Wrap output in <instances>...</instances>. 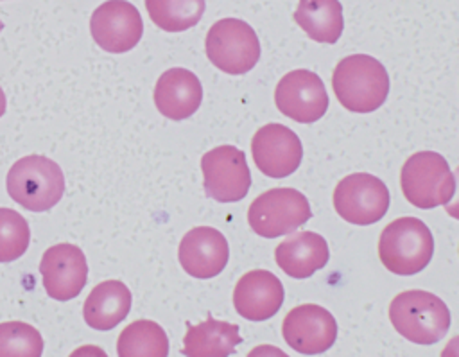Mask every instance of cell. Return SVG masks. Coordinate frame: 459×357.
Instances as JSON below:
<instances>
[{
	"instance_id": "d4e9b609",
	"label": "cell",
	"mask_w": 459,
	"mask_h": 357,
	"mask_svg": "<svg viewBox=\"0 0 459 357\" xmlns=\"http://www.w3.org/2000/svg\"><path fill=\"white\" fill-rule=\"evenodd\" d=\"M30 240V230L23 215L13 208H0V262L20 258Z\"/></svg>"
},
{
	"instance_id": "603a6c76",
	"label": "cell",
	"mask_w": 459,
	"mask_h": 357,
	"mask_svg": "<svg viewBox=\"0 0 459 357\" xmlns=\"http://www.w3.org/2000/svg\"><path fill=\"white\" fill-rule=\"evenodd\" d=\"M204 7V0H145L149 18L165 32H181L194 27Z\"/></svg>"
},
{
	"instance_id": "44dd1931",
	"label": "cell",
	"mask_w": 459,
	"mask_h": 357,
	"mask_svg": "<svg viewBox=\"0 0 459 357\" xmlns=\"http://www.w3.org/2000/svg\"><path fill=\"white\" fill-rule=\"evenodd\" d=\"M294 20L317 43H335L344 29L339 0H299Z\"/></svg>"
},
{
	"instance_id": "5bb4252c",
	"label": "cell",
	"mask_w": 459,
	"mask_h": 357,
	"mask_svg": "<svg viewBox=\"0 0 459 357\" xmlns=\"http://www.w3.org/2000/svg\"><path fill=\"white\" fill-rule=\"evenodd\" d=\"M45 292L57 301H68L82 291L88 280V264L82 249L75 244L50 246L39 262Z\"/></svg>"
},
{
	"instance_id": "484cf974",
	"label": "cell",
	"mask_w": 459,
	"mask_h": 357,
	"mask_svg": "<svg viewBox=\"0 0 459 357\" xmlns=\"http://www.w3.org/2000/svg\"><path fill=\"white\" fill-rule=\"evenodd\" d=\"M5 108H7V100H5V93H4V90L0 86V117L5 113Z\"/></svg>"
},
{
	"instance_id": "7402d4cb",
	"label": "cell",
	"mask_w": 459,
	"mask_h": 357,
	"mask_svg": "<svg viewBox=\"0 0 459 357\" xmlns=\"http://www.w3.org/2000/svg\"><path fill=\"white\" fill-rule=\"evenodd\" d=\"M117 353L120 357H167L169 337L156 321L136 319L120 332Z\"/></svg>"
},
{
	"instance_id": "52a82bcc",
	"label": "cell",
	"mask_w": 459,
	"mask_h": 357,
	"mask_svg": "<svg viewBox=\"0 0 459 357\" xmlns=\"http://www.w3.org/2000/svg\"><path fill=\"white\" fill-rule=\"evenodd\" d=\"M312 215L308 199L296 188L278 187L253 199L247 222L255 233L274 239L298 230Z\"/></svg>"
},
{
	"instance_id": "30bf717a",
	"label": "cell",
	"mask_w": 459,
	"mask_h": 357,
	"mask_svg": "<svg viewBox=\"0 0 459 357\" xmlns=\"http://www.w3.org/2000/svg\"><path fill=\"white\" fill-rule=\"evenodd\" d=\"M274 104L285 117L312 124L328 109V93L321 77L310 70L287 72L274 88Z\"/></svg>"
},
{
	"instance_id": "8fae6325",
	"label": "cell",
	"mask_w": 459,
	"mask_h": 357,
	"mask_svg": "<svg viewBox=\"0 0 459 357\" xmlns=\"http://www.w3.org/2000/svg\"><path fill=\"white\" fill-rule=\"evenodd\" d=\"M90 32L102 50L122 54L136 47L143 34V22L133 4L108 0L93 11Z\"/></svg>"
},
{
	"instance_id": "2e32d148",
	"label": "cell",
	"mask_w": 459,
	"mask_h": 357,
	"mask_svg": "<svg viewBox=\"0 0 459 357\" xmlns=\"http://www.w3.org/2000/svg\"><path fill=\"white\" fill-rule=\"evenodd\" d=\"M283 296V285L276 274L267 269H253L238 278L233 289V305L242 318L265 321L280 310Z\"/></svg>"
},
{
	"instance_id": "7c38bea8",
	"label": "cell",
	"mask_w": 459,
	"mask_h": 357,
	"mask_svg": "<svg viewBox=\"0 0 459 357\" xmlns=\"http://www.w3.org/2000/svg\"><path fill=\"white\" fill-rule=\"evenodd\" d=\"M285 343L307 355L326 352L337 337L335 318L321 305L303 303L287 312L281 323Z\"/></svg>"
},
{
	"instance_id": "ac0fdd59",
	"label": "cell",
	"mask_w": 459,
	"mask_h": 357,
	"mask_svg": "<svg viewBox=\"0 0 459 357\" xmlns=\"http://www.w3.org/2000/svg\"><path fill=\"white\" fill-rule=\"evenodd\" d=\"M330 258V249L319 233L296 231L281 240L274 249L278 267L292 278H308L317 269L325 267Z\"/></svg>"
},
{
	"instance_id": "4316f807",
	"label": "cell",
	"mask_w": 459,
	"mask_h": 357,
	"mask_svg": "<svg viewBox=\"0 0 459 357\" xmlns=\"http://www.w3.org/2000/svg\"><path fill=\"white\" fill-rule=\"evenodd\" d=\"M2 29H4V22L0 20V32H2Z\"/></svg>"
},
{
	"instance_id": "ffe728a7",
	"label": "cell",
	"mask_w": 459,
	"mask_h": 357,
	"mask_svg": "<svg viewBox=\"0 0 459 357\" xmlns=\"http://www.w3.org/2000/svg\"><path fill=\"white\" fill-rule=\"evenodd\" d=\"M240 343L238 325L206 318L203 323L186 325L181 352L188 357H226Z\"/></svg>"
},
{
	"instance_id": "9c48e42d",
	"label": "cell",
	"mask_w": 459,
	"mask_h": 357,
	"mask_svg": "<svg viewBox=\"0 0 459 357\" xmlns=\"http://www.w3.org/2000/svg\"><path fill=\"white\" fill-rule=\"evenodd\" d=\"M204 192L219 203H237L251 187V172L244 151L235 145H219L201 158Z\"/></svg>"
},
{
	"instance_id": "e0dca14e",
	"label": "cell",
	"mask_w": 459,
	"mask_h": 357,
	"mask_svg": "<svg viewBox=\"0 0 459 357\" xmlns=\"http://www.w3.org/2000/svg\"><path fill=\"white\" fill-rule=\"evenodd\" d=\"M203 100V86L197 75L186 68H169L154 86L158 111L172 120L192 117Z\"/></svg>"
},
{
	"instance_id": "ba28073f",
	"label": "cell",
	"mask_w": 459,
	"mask_h": 357,
	"mask_svg": "<svg viewBox=\"0 0 459 357\" xmlns=\"http://www.w3.org/2000/svg\"><path fill=\"white\" fill-rule=\"evenodd\" d=\"M333 208L346 222L368 226L387 213L389 190L380 178L368 172H353L337 183Z\"/></svg>"
},
{
	"instance_id": "277c9868",
	"label": "cell",
	"mask_w": 459,
	"mask_h": 357,
	"mask_svg": "<svg viewBox=\"0 0 459 357\" xmlns=\"http://www.w3.org/2000/svg\"><path fill=\"white\" fill-rule=\"evenodd\" d=\"M434 253L429 226L416 217L391 221L378 239V258L389 273L411 276L423 271Z\"/></svg>"
},
{
	"instance_id": "d6986e66",
	"label": "cell",
	"mask_w": 459,
	"mask_h": 357,
	"mask_svg": "<svg viewBox=\"0 0 459 357\" xmlns=\"http://www.w3.org/2000/svg\"><path fill=\"white\" fill-rule=\"evenodd\" d=\"M131 309V292L120 280L97 283L82 305V318L93 330H111L126 319Z\"/></svg>"
},
{
	"instance_id": "cb8c5ba5",
	"label": "cell",
	"mask_w": 459,
	"mask_h": 357,
	"mask_svg": "<svg viewBox=\"0 0 459 357\" xmlns=\"http://www.w3.org/2000/svg\"><path fill=\"white\" fill-rule=\"evenodd\" d=\"M43 353V337L29 323H0V357H39Z\"/></svg>"
},
{
	"instance_id": "3957f363",
	"label": "cell",
	"mask_w": 459,
	"mask_h": 357,
	"mask_svg": "<svg viewBox=\"0 0 459 357\" xmlns=\"http://www.w3.org/2000/svg\"><path fill=\"white\" fill-rule=\"evenodd\" d=\"M7 194L14 203L30 212H47L65 194L61 167L41 154H29L13 163L5 178Z\"/></svg>"
},
{
	"instance_id": "8992f818",
	"label": "cell",
	"mask_w": 459,
	"mask_h": 357,
	"mask_svg": "<svg viewBox=\"0 0 459 357\" xmlns=\"http://www.w3.org/2000/svg\"><path fill=\"white\" fill-rule=\"evenodd\" d=\"M204 43L210 63L230 75L249 72L260 57V43L255 29L238 18L215 22Z\"/></svg>"
},
{
	"instance_id": "9a60e30c",
	"label": "cell",
	"mask_w": 459,
	"mask_h": 357,
	"mask_svg": "<svg viewBox=\"0 0 459 357\" xmlns=\"http://www.w3.org/2000/svg\"><path fill=\"white\" fill-rule=\"evenodd\" d=\"M179 264L194 278H213L228 264L230 246L226 237L212 226H195L188 230L178 249Z\"/></svg>"
},
{
	"instance_id": "4fadbf2b",
	"label": "cell",
	"mask_w": 459,
	"mask_h": 357,
	"mask_svg": "<svg viewBox=\"0 0 459 357\" xmlns=\"http://www.w3.org/2000/svg\"><path fill=\"white\" fill-rule=\"evenodd\" d=\"M251 152L258 170L269 178H287L298 170L303 147L298 135L283 124H265L251 138Z\"/></svg>"
},
{
	"instance_id": "7a4b0ae2",
	"label": "cell",
	"mask_w": 459,
	"mask_h": 357,
	"mask_svg": "<svg viewBox=\"0 0 459 357\" xmlns=\"http://www.w3.org/2000/svg\"><path fill=\"white\" fill-rule=\"evenodd\" d=\"M389 321L402 337L427 346L446 335L450 328V310L436 294L411 289L393 298Z\"/></svg>"
},
{
	"instance_id": "6da1fadb",
	"label": "cell",
	"mask_w": 459,
	"mask_h": 357,
	"mask_svg": "<svg viewBox=\"0 0 459 357\" xmlns=\"http://www.w3.org/2000/svg\"><path fill=\"white\" fill-rule=\"evenodd\" d=\"M332 88L341 106L348 111L371 113L387 99L389 75L373 56L351 54L333 68Z\"/></svg>"
},
{
	"instance_id": "5b68a950",
	"label": "cell",
	"mask_w": 459,
	"mask_h": 357,
	"mask_svg": "<svg viewBox=\"0 0 459 357\" xmlns=\"http://www.w3.org/2000/svg\"><path fill=\"white\" fill-rule=\"evenodd\" d=\"M400 187L405 199L423 210L446 205L455 192V178L448 161L434 151L411 154L402 165Z\"/></svg>"
}]
</instances>
